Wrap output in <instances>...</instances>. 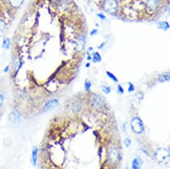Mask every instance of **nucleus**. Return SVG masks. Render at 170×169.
Here are the masks:
<instances>
[{"mask_svg":"<svg viewBox=\"0 0 170 169\" xmlns=\"http://www.w3.org/2000/svg\"><path fill=\"white\" fill-rule=\"evenodd\" d=\"M103 9L109 13H116L118 9V4L116 0H105L102 5Z\"/></svg>","mask_w":170,"mask_h":169,"instance_id":"obj_1","label":"nucleus"},{"mask_svg":"<svg viewBox=\"0 0 170 169\" xmlns=\"http://www.w3.org/2000/svg\"><path fill=\"white\" fill-rule=\"evenodd\" d=\"M131 127L132 131L137 133V134H140V133H142L144 131L143 122L138 117H135L132 119Z\"/></svg>","mask_w":170,"mask_h":169,"instance_id":"obj_2","label":"nucleus"},{"mask_svg":"<svg viewBox=\"0 0 170 169\" xmlns=\"http://www.w3.org/2000/svg\"><path fill=\"white\" fill-rule=\"evenodd\" d=\"M156 156L157 160H160V162H165L166 159L169 157V152L167 149L165 148L159 149L156 152Z\"/></svg>","mask_w":170,"mask_h":169,"instance_id":"obj_3","label":"nucleus"},{"mask_svg":"<svg viewBox=\"0 0 170 169\" xmlns=\"http://www.w3.org/2000/svg\"><path fill=\"white\" fill-rule=\"evenodd\" d=\"M58 104H59V101L57 99H51L47 102V103L45 105L44 107H43V111L45 112L51 111V110H53V109L56 107L58 105Z\"/></svg>","mask_w":170,"mask_h":169,"instance_id":"obj_4","label":"nucleus"},{"mask_svg":"<svg viewBox=\"0 0 170 169\" xmlns=\"http://www.w3.org/2000/svg\"><path fill=\"white\" fill-rule=\"evenodd\" d=\"M9 120L11 123H13L14 125H18V123H20L21 121L20 114L17 111H13L10 114V115L9 117Z\"/></svg>","mask_w":170,"mask_h":169,"instance_id":"obj_5","label":"nucleus"},{"mask_svg":"<svg viewBox=\"0 0 170 169\" xmlns=\"http://www.w3.org/2000/svg\"><path fill=\"white\" fill-rule=\"evenodd\" d=\"M161 0H146V6L150 10H155L160 6Z\"/></svg>","mask_w":170,"mask_h":169,"instance_id":"obj_6","label":"nucleus"},{"mask_svg":"<svg viewBox=\"0 0 170 169\" xmlns=\"http://www.w3.org/2000/svg\"><path fill=\"white\" fill-rule=\"evenodd\" d=\"M93 105L97 107H101L104 103V98L100 95H96L93 99Z\"/></svg>","mask_w":170,"mask_h":169,"instance_id":"obj_7","label":"nucleus"},{"mask_svg":"<svg viewBox=\"0 0 170 169\" xmlns=\"http://www.w3.org/2000/svg\"><path fill=\"white\" fill-rule=\"evenodd\" d=\"M85 37L84 36H81L80 38L78 39V40L77 41V49L78 51H82L85 48Z\"/></svg>","mask_w":170,"mask_h":169,"instance_id":"obj_8","label":"nucleus"},{"mask_svg":"<svg viewBox=\"0 0 170 169\" xmlns=\"http://www.w3.org/2000/svg\"><path fill=\"white\" fill-rule=\"evenodd\" d=\"M142 163H143V162H142V160L140 159H134L132 161V169H141Z\"/></svg>","mask_w":170,"mask_h":169,"instance_id":"obj_9","label":"nucleus"},{"mask_svg":"<svg viewBox=\"0 0 170 169\" xmlns=\"http://www.w3.org/2000/svg\"><path fill=\"white\" fill-rule=\"evenodd\" d=\"M38 149L36 147H34L32 150V155H31V160H32V164L34 166H35L37 164L38 161Z\"/></svg>","mask_w":170,"mask_h":169,"instance_id":"obj_10","label":"nucleus"},{"mask_svg":"<svg viewBox=\"0 0 170 169\" xmlns=\"http://www.w3.org/2000/svg\"><path fill=\"white\" fill-rule=\"evenodd\" d=\"M23 0H9L10 4L14 7H19L22 6Z\"/></svg>","mask_w":170,"mask_h":169,"instance_id":"obj_11","label":"nucleus"},{"mask_svg":"<svg viewBox=\"0 0 170 169\" xmlns=\"http://www.w3.org/2000/svg\"><path fill=\"white\" fill-rule=\"evenodd\" d=\"M157 27L161 29H164V31H166L169 27V25L168 22L161 21V22H159L157 23Z\"/></svg>","mask_w":170,"mask_h":169,"instance_id":"obj_12","label":"nucleus"},{"mask_svg":"<svg viewBox=\"0 0 170 169\" xmlns=\"http://www.w3.org/2000/svg\"><path fill=\"white\" fill-rule=\"evenodd\" d=\"M116 150H112L109 152V160H112L114 161V160H117L118 158V155H119V153L116 151V152H115Z\"/></svg>","mask_w":170,"mask_h":169,"instance_id":"obj_13","label":"nucleus"},{"mask_svg":"<svg viewBox=\"0 0 170 169\" xmlns=\"http://www.w3.org/2000/svg\"><path fill=\"white\" fill-rule=\"evenodd\" d=\"M92 61L93 63H99L101 61V57L98 52L94 53L93 55Z\"/></svg>","mask_w":170,"mask_h":169,"instance_id":"obj_14","label":"nucleus"},{"mask_svg":"<svg viewBox=\"0 0 170 169\" xmlns=\"http://www.w3.org/2000/svg\"><path fill=\"white\" fill-rule=\"evenodd\" d=\"M10 44H11V41L9 38H6L3 41V48L6 49H8L10 47Z\"/></svg>","mask_w":170,"mask_h":169,"instance_id":"obj_15","label":"nucleus"},{"mask_svg":"<svg viewBox=\"0 0 170 169\" xmlns=\"http://www.w3.org/2000/svg\"><path fill=\"white\" fill-rule=\"evenodd\" d=\"M6 25L4 21L0 20V35H2L3 33L5 32Z\"/></svg>","mask_w":170,"mask_h":169,"instance_id":"obj_16","label":"nucleus"},{"mask_svg":"<svg viewBox=\"0 0 170 169\" xmlns=\"http://www.w3.org/2000/svg\"><path fill=\"white\" fill-rule=\"evenodd\" d=\"M169 76L168 74H164L161 75L159 78V81L160 82H165L169 81Z\"/></svg>","mask_w":170,"mask_h":169,"instance_id":"obj_17","label":"nucleus"},{"mask_svg":"<svg viewBox=\"0 0 170 169\" xmlns=\"http://www.w3.org/2000/svg\"><path fill=\"white\" fill-rule=\"evenodd\" d=\"M106 74H107V75H108L113 81H114L115 83L118 82V79H117V77L115 75H114L113 74H112V73H110L109 71H107Z\"/></svg>","mask_w":170,"mask_h":169,"instance_id":"obj_18","label":"nucleus"},{"mask_svg":"<svg viewBox=\"0 0 170 169\" xmlns=\"http://www.w3.org/2000/svg\"><path fill=\"white\" fill-rule=\"evenodd\" d=\"M93 49L92 48H89L88 49V60H92V56L93 55Z\"/></svg>","mask_w":170,"mask_h":169,"instance_id":"obj_19","label":"nucleus"},{"mask_svg":"<svg viewBox=\"0 0 170 169\" xmlns=\"http://www.w3.org/2000/svg\"><path fill=\"white\" fill-rule=\"evenodd\" d=\"M91 87H92V83L89 81H85V89L86 91H89Z\"/></svg>","mask_w":170,"mask_h":169,"instance_id":"obj_20","label":"nucleus"},{"mask_svg":"<svg viewBox=\"0 0 170 169\" xmlns=\"http://www.w3.org/2000/svg\"><path fill=\"white\" fill-rule=\"evenodd\" d=\"M103 91L105 94H109L111 92V88L108 86H103Z\"/></svg>","mask_w":170,"mask_h":169,"instance_id":"obj_21","label":"nucleus"},{"mask_svg":"<svg viewBox=\"0 0 170 169\" xmlns=\"http://www.w3.org/2000/svg\"><path fill=\"white\" fill-rule=\"evenodd\" d=\"M131 143H132V141H131V139H129V138H127L125 139V140H124V144L125 145V147H129L130 145H131Z\"/></svg>","mask_w":170,"mask_h":169,"instance_id":"obj_22","label":"nucleus"},{"mask_svg":"<svg viewBox=\"0 0 170 169\" xmlns=\"http://www.w3.org/2000/svg\"><path fill=\"white\" fill-rule=\"evenodd\" d=\"M129 87H128V91L129 92H132L134 91V89H135V87H134V85L131 83H129Z\"/></svg>","mask_w":170,"mask_h":169,"instance_id":"obj_23","label":"nucleus"},{"mask_svg":"<svg viewBox=\"0 0 170 169\" xmlns=\"http://www.w3.org/2000/svg\"><path fill=\"white\" fill-rule=\"evenodd\" d=\"M117 91L119 92L120 94H123L124 93V88L122 87L120 85H118L117 86Z\"/></svg>","mask_w":170,"mask_h":169,"instance_id":"obj_24","label":"nucleus"},{"mask_svg":"<svg viewBox=\"0 0 170 169\" xmlns=\"http://www.w3.org/2000/svg\"><path fill=\"white\" fill-rule=\"evenodd\" d=\"M3 101H4V98H3V96L2 95V94H0V107H2V105L3 103Z\"/></svg>","mask_w":170,"mask_h":169,"instance_id":"obj_25","label":"nucleus"},{"mask_svg":"<svg viewBox=\"0 0 170 169\" xmlns=\"http://www.w3.org/2000/svg\"><path fill=\"white\" fill-rule=\"evenodd\" d=\"M97 15L98 17H100L101 19H102V20H104V19H106L105 15H104L101 14V13H98Z\"/></svg>","mask_w":170,"mask_h":169,"instance_id":"obj_26","label":"nucleus"},{"mask_svg":"<svg viewBox=\"0 0 170 169\" xmlns=\"http://www.w3.org/2000/svg\"><path fill=\"white\" fill-rule=\"evenodd\" d=\"M97 33V29H93L92 32L90 33V35H96Z\"/></svg>","mask_w":170,"mask_h":169,"instance_id":"obj_27","label":"nucleus"},{"mask_svg":"<svg viewBox=\"0 0 170 169\" xmlns=\"http://www.w3.org/2000/svg\"><path fill=\"white\" fill-rule=\"evenodd\" d=\"M85 66H86V67H89V63H88V64L85 65Z\"/></svg>","mask_w":170,"mask_h":169,"instance_id":"obj_28","label":"nucleus"}]
</instances>
